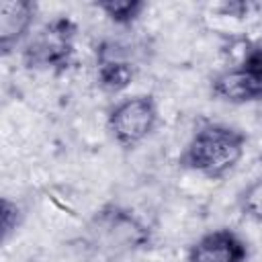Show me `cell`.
I'll use <instances>...</instances> for the list:
<instances>
[{
    "label": "cell",
    "mask_w": 262,
    "mask_h": 262,
    "mask_svg": "<svg viewBox=\"0 0 262 262\" xmlns=\"http://www.w3.org/2000/svg\"><path fill=\"white\" fill-rule=\"evenodd\" d=\"M237 207L244 217L262 225V176L254 178L237 192Z\"/></svg>",
    "instance_id": "30bf717a"
},
{
    "label": "cell",
    "mask_w": 262,
    "mask_h": 262,
    "mask_svg": "<svg viewBox=\"0 0 262 262\" xmlns=\"http://www.w3.org/2000/svg\"><path fill=\"white\" fill-rule=\"evenodd\" d=\"M248 258L250 244L229 227L211 229L188 248V262H248Z\"/></svg>",
    "instance_id": "8992f818"
},
{
    "label": "cell",
    "mask_w": 262,
    "mask_h": 262,
    "mask_svg": "<svg viewBox=\"0 0 262 262\" xmlns=\"http://www.w3.org/2000/svg\"><path fill=\"white\" fill-rule=\"evenodd\" d=\"M88 229L100 248L113 250V252L137 250L149 242L147 227L131 211L115 205L104 207L102 211H96Z\"/></svg>",
    "instance_id": "5b68a950"
},
{
    "label": "cell",
    "mask_w": 262,
    "mask_h": 262,
    "mask_svg": "<svg viewBox=\"0 0 262 262\" xmlns=\"http://www.w3.org/2000/svg\"><path fill=\"white\" fill-rule=\"evenodd\" d=\"M74 37L76 25L70 18H53L23 45L25 68L51 72L68 70L74 59Z\"/></svg>",
    "instance_id": "3957f363"
},
{
    "label": "cell",
    "mask_w": 262,
    "mask_h": 262,
    "mask_svg": "<svg viewBox=\"0 0 262 262\" xmlns=\"http://www.w3.org/2000/svg\"><path fill=\"white\" fill-rule=\"evenodd\" d=\"M37 18V4L31 0L0 2V53L6 57L29 41Z\"/></svg>",
    "instance_id": "52a82bcc"
},
{
    "label": "cell",
    "mask_w": 262,
    "mask_h": 262,
    "mask_svg": "<svg viewBox=\"0 0 262 262\" xmlns=\"http://www.w3.org/2000/svg\"><path fill=\"white\" fill-rule=\"evenodd\" d=\"M111 23L119 27H131L139 20L143 10L147 8L145 0H98L94 4Z\"/></svg>",
    "instance_id": "9c48e42d"
},
{
    "label": "cell",
    "mask_w": 262,
    "mask_h": 262,
    "mask_svg": "<svg viewBox=\"0 0 262 262\" xmlns=\"http://www.w3.org/2000/svg\"><path fill=\"white\" fill-rule=\"evenodd\" d=\"M23 213L18 209L16 203H12L10 199H2V239H8L12 231H16V227L20 225Z\"/></svg>",
    "instance_id": "8fae6325"
},
{
    "label": "cell",
    "mask_w": 262,
    "mask_h": 262,
    "mask_svg": "<svg viewBox=\"0 0 262 262\" xmlns=\"http://www.w3.org/2000/svg\"><path fill=\"white\" fill-rule=\"evenodd\" d=\"M135 78V66L129 57L121 55V51L111 47L98 49V61H96V82L104 92L117 94L131 86Z\"/></svg>",
    "instance_id": "ba28073f"
},
{
    "label": "cell",
    "mask_w": 262,
    "mask_h": 262,
    "mask_svg": "<svg viewBox=\"0 0 262 262\" xmlns=\"http://www.w3.org/2000/svg\"><path fill=\"white\" fill-rule=\"evenodd\" d=\"M248 135L227 123H203L178 156V166L196 172L207 180L225 178L244 158Z\"/></svg>",
    "instance_id": "6da1fadb"
},
{
    "label": "cell",
    "mask_w": 262,
    "mask_h": 262,
    "mask_svg": "<svg viewBox=\"0 0 262 262\" xmlns=\"http://www.w3.org/2000/svg\"><path fill=\"white\" fill-rule=\"evenodd\" d=\"M160 106L154 94H133L115 102L106 113V131L123 149L143 143L158 127Z\"/></svg>",
    "instance_id": "7a4b0ae2"
},
{
    "label": "cell",
    "mask_w": 262,
    "mask_h": 262,
    "mask_svg": "<svg viewBox=\"0 0 262 262\" xmlns=\"http://www.w3.org/2000/svg\"><path fill=\"white\" fill-rule=\"evenodd\" d=\"M211 94L229 104L262 102V45H250L235 66L211 78Z\"/></svg>",
    "instance_id": "277c9868"
}]
</instances>
